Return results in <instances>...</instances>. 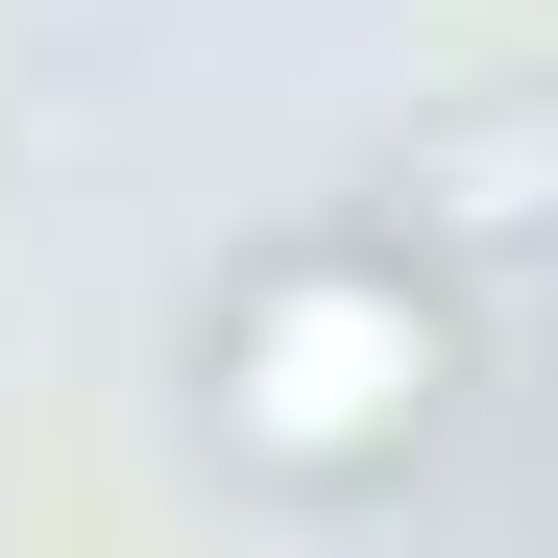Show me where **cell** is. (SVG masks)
Segmentation results:
<instances>
[{
    "mask_svg": "<svg viewBox=\"0 0 558 558\" xmlns=\"http://www.w3.org/2000/svg\"><path fill=\"white\" fill-rule=\"evenodd\" d=\"M437 389H461V316L413 292V243H364V219L243 243L195 292V413H219V461H267V486H389L437 437Z\"/></svg>",
    "mask_w": 558,
    "mask_h": 558,
    "instance_id": "obj_1",
    "label": "cell"
}]
</instances>
